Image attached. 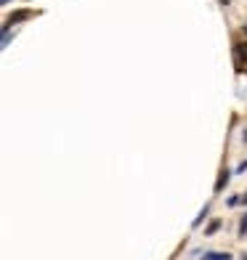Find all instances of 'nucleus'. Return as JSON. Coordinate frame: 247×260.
Listing matches in <instances>:
<instances>
[{
  "instance_id": "1",
  "label": "nucleus",
  "mask_w": 247,
  "mask_h": 260,
  "mask_svg": "<svg viewBox=\"0 0 247 260\" xmlns=\"http://www.w3.org/2000/svg\"><path fill=\"white\" fill-rule=\"evenodd\" d=\"M234 61H237V69L247 67V43H237V45H234Z\"/></svg>"
},
{
  "instance_id": "2",
  "label": "nucleus",
  "mask_w": 247,
  "mask_h": 260,
  "mask_svg": "<svg viewBox=\"0 0 247 260\" xmlns=\"http://www.w3.org/2000/svg\"><path fill=\"white\" fill-rule=\"evenodd\" d=\"M229 181H231V170L229 168H221L218 170V181H215V194H223V188L229 186Z\"/></svg>"
},
{
  "instance_id": "3",
  "label": "nucleus",
  "mask_w": 247,
  "mask_h": 260,
  "mask_svg": "<svg viewBox=\"0 0 247 260\" xmlns=\"http://www.w3.org/2000/svg\"><path fill=\"white\" fill-rule=\"evenodd\" d=\"M205 260H231L229 252H205Z\"/></svg>"
},
{
  "instance_id": "4",
  "label": "nucleus",
  "mask_w": 247,
  "mask_h": 260,
  "mask_svg": "<svg viewBox=\"0 0 247 260\" xmlns=\"http://www.w3.org/2000/svg\"><path fill=\"white\" fill-rule=\"evenodd\" d=\"M207 212H210V207H207V205H205V207H202V210H199V215H197V218H194V223H192V226H194V229H197V226H199V223H202V220H205V218H207Z\"/></svg>"
},
{
  "instance_id": "5",
  "label": "nucleus",
  "mask_w": 247,
  "mask_h": 260,
  "mask_svg": "<svg viewBox=\"0 0 247 260\" xmlns=\"http://www.w3.org/2000/svg\"><path fill=\"white\" fill-rule=\"evenodd\" d=\"M218 229H221V220H213V223H210V226L205 229V236H213Z\"/></svg>"
},
{
  "instance_id": "6",
  "label": "nucleus",
  "mask_w": 247,
  "mask_h": 260,
  "mask_svg": "<svg viewBox=\"0 0 247 260\" xmlns=\"http://www.w3.org/2000/svg\"><path fill=\"white\" fill-rule=\"evenodd\" d=\"M239 236H247V212L242 215V220H239V231H237Z\"/></svg>"
},
{
  "instance_id": "7",
  "label": "nucleus",
  "mask_w": 247,
  "mask_h": 260,
  "mask_svg": "<svg viewBox=\"0 0 247 260\" xmlns=\"http://www.w3.org/2000/svg\"><path fill=\"white\" fill-rule=\"evenodd\" d=\"M8 43H11V32H3V48H8Z\"/></svg>"
},
{
  "instance_id": "8",
  "label": "nucleus",
  "mask_w": 247,
  "mask_h": 260,
  "mask_svg": "<svg viewBox=\"0 0 247 260\" xmlns=\"http://www.w3.org/2000/svg\"><path fill=\"white\" fill-rule=\"evenodd\" d=\"M244 170H247V159H244V162L239 165V168H237V173H244Z\"/></svg>"
},
{
  "instance_id": "9",
  "label": "nucleus",
  "mask_w": 247,
  "mask_h": 260,
  "mask_svg": "<svg viewBox=\"0 0 247 260\" xmlns=\"http://www.w3.org/2000/svg\"><path fill=\"white\" fill-rule=\"evenodd\" d=\"M242 205H247V191L242 194Z\"/></svg>"
},
{
  "instance_id": "10",
  "label": "nucleus",
  "mask_w": 247,
  "mask_h": 260,
  "mask_svg": "<svg viewBox=\"0 0 247 260\" xmlns=\"http://www.w3.org/2000/svg\"><path fill=\"white\" fill-rule=\"evenodd\" d=\"M244 141H247V130H244Z\"/></svg>"
},
{
  "instance_id": "11",
  "label": "nucleus",
  "mask_w": 247,
  "mask_h": 260,
  "mask_svg": "<svg viewBox=\"0 0 247 260\" xmlns=\"http://www.w3.org/2000/svg\"><path fill=\"white\" fill-rule=\"evenodd\" d=\"M244 35H247V24H244Z\"/></svg>"
},
{
  "instance_id": "12",
  "label": "nucleus",
  "mask_w": 247,
  "mask_h": 260,
  "mask_svg": "<svg viewBox=\"0 0 247 260\" xmlns=\"http://www.w3.org/2000/svg\"><path fill=\"white\" fill-rule=\"evenodd\" d=\"M244 260H247V255H244Z\"/></svg>"
}]
</instances>
